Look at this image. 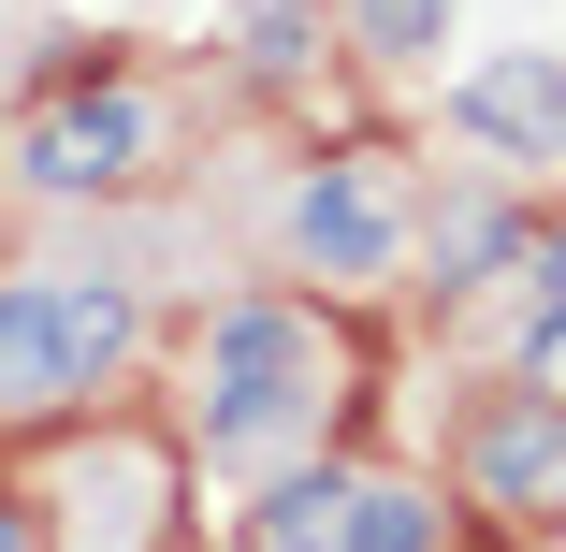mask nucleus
I'll use <instances>...</instances> for the list:
<instances>
[{"mask_svg":"<svg viewBox=\"0 0 566 552\" xmlns=\"http://www.w3.org/2000/svg\"><path fill=\"white\" fill-rule=\"evenodd\" d=\"M523 277H537V305H523V350L552 364V350H566V233H552V248H523Z\"/></svg>","mask_w":566,"mask_h":552,"instance_id":"ddd939ff","label":"nucleus"},{"mask_svg":"<svg viewBox=\"0 0 566 552\" xmlns=\"http://www.w3.org/2000/svg\"><path fill=\"white\" fill-rule=\"evenodd\" d=\"M537 233H523V204H494V189H465V204H436V291H480V277H509Z\"/></svg>","mask_w":566,"mask_h":552,"instance_id":"6e6552de","label":"nucleus"},{"mask_svg":"<svg viewBox=\"0 0 566 552\" xmlns=\"http://www.w3.org/2000/svg\"><path fill=\"white\" fill-rule=\"evenodd\" d=\"M319 320L305 305H218L203 320V451H276L291 421H319Z\"/></svg>","mask_w":566,"mask_h":552,"instance_id":"f257e3e1","label":"nucleus"},{"mask_svg":"<svg viewBox=\"0 0 566 552\" xmlns=\"http://www.w3.org/2000/svg\"><path fill=\"white\" fill-rule=\"evenodd\" d=\"M146 146H160V102L146 87H59L44 117L15 132V175L59 189V204H102V189L146 175Z\"/></svg>","mask_w":566,"mask_h":552,"instance_id":"f03ea898","label":"nucleus"},{"mask_svg":"<svg viewBox=\"0 0 566 552\" xmlns=\"http://www.w3.org/2000/svg\"><path fill=\"white\" fill-rule=\"evenodd\" d=\"M349 44L407 73V59H436V44H450V0H349Z\"/></svg>","mask_w":566,"mask_h":552,"instance_id":"f8f14e48","label":"nucleus"},{"mask_svg":"<svg viewBox=\"0 0 566 552\" xmlns=\"http://www.w3.org/2000/svg\"><path fill=\"white\" fill-rule=\"evenodd\" d=\"M0 552H44V523H30V509H15V494H0Z\"/></svg>","mask_w":566,"mask_h":552,"instance_id":"4468645a","label":"nucleus"},{"mask_svg":"<svg viewBox=\"0 0 566 552\" xmlns=\"http://www.w3.org/2000/svg\"><path fill=\"white\" fill-rule=\"evenodd\" d=\"M44 305H59V364H73V393H102V378H117L132 350H146V291L132 277H44Z\"/></svg>","mask_w":566,"mask_h":552,"instance_id":"423d86ee","label":"nucleus"},{"mask_svg":"<svg viewBox=\"0 0 566 552\" xmlns=\"http://www.w3.org/2000/svg\"><path fill=\"white\" fill-rule=\"evenodd\" d=\"M233 59H248L262 87H291V73L319 59V0H233Z\"/></svg>","mask_w":566,"mask_h":552,"instance_id":"9b49d317","label":"nucleus"},{"mask_svg":"<svg viewBox=\"0 0 566 552\" xmlns=\"http://www.w3.org/2000/svg\"><path fill=\"white\" fill-rule=\"evenodd\" d=\"M44 407H73L59 305H44V277H0V421H44Z\"/></svg>","mask_w":566,"mask_h":552,"instance_id":"0eeeda50","label":"nucleus"},{"mask_svg":"<svg viewBox=\"0 0 566 552\" xmlns=\"http://www.w3.org/2000/svg\"><path fill=\"white\" fill-rule=\"evenodd\" d=\"M436 538H450V509L421 480H349V538L334 552H436Z\"/></svg>","mask_w":566,"mask_h":552,"instance_id":"1a4fd4ad","label":"nucleus"},{"mask_svg":"<svg viewBox=\"0 0 566 552\" xmlns=\"http://www.w3.org/2000/svg\"><path fill=\"white\" fill-rule=\"evenodd\" d=\"M465 494H480V509H566V393H494V407H480Z\"/></svg>","mask_w":566,"mask_h":552,"instance_id":"39448f33","label":"nucleus"},{"mask_svg":"<svg viewBox=\"0 0 566 552\" xmlns=\"http://www.w3.org/2000/svg\"><path fill=\"white\" fill-rule=\"evenodd\" d=\"M392 248H407V218H392V189L364 160H305L291 175V262L305 277H392Z\"/></svg>","mask_w":566,"mask_h":552,"instance_id":"7ed1b4c3","label":"nucleus"},{"mask_svg":"<svg viewBox=\"0 0 566 552\" xmlns=\"http://www.w3.org/2000/svg\"><path fill=\"white\" fill-rule=\"evenodd\" d=\"M450 132L494 146V160H566V59H552V44L480 59L465 87H450Z\"/></svg>","mask_w":566,"mask_h":552,"instance_id":"20e7f679","label":"nucleus"},{"mask_svg":"<svg viewBox=\"0 0 566 552\" xmlns=\"http://www.w3.org/2000/svg\"><path fill=\"white\" fill-rule=\"evenodd\" d=\"M334 538H349V480H334V466H291L262 494V552H334Z\"/></svg>","mask_w":566,"mask_h":552,"instance_id":"9d476101","label":"nucleus"}]
</instances>
